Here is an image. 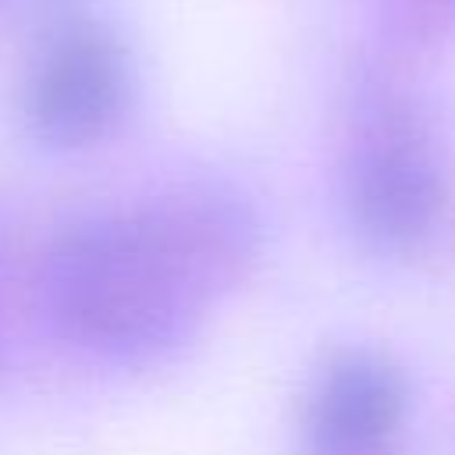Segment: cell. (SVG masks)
<instances>
[{
    "label": "cell",
    "instance_id": "7a4b0ae2",
    "mask_svg": "<svg viewBox=\"0 0 455 455\" xmlns=\"http://www.w3.org/2000/svg\"><path fill=\"white\" fill-rule=\"evenodd\" d=\"M341 185L348 224L387 256L419 252L448 210L441 146L423 114L395 96H380L359 114Z\"/></svg>",
    "mask_w": 455,
    "mask_h": 455
},
{
    "label": "cell",
    "instance_id": "277c9868",
    "mask_svg": "<svg viewBox=\"0 0 455 455\" xmlns=\"http://www.w3.org/2000/svg\"><path fill=\"white\" fill-rule=\"evenodd\" d=\"M409 387L377 352L338 355L313 387L306 430L320 455H377L405 419Z\"/></svg>",
    "mask_w": 455,
    "mask_h": 455
},
{
    "label": "cell",
    "instance_id": "3957f363",
    "mask_svg": "<svg viewBox=\"0 0 455 455\" xmlns=\"http://www.w3.org/2000/svg\"><path fill=\"white\" fill-rule=\"evenodd\" d=\"M132 64L121 39L89 18L64 21L39 46L25 78V124L50 149H89L124 117Z\"/></svg>",
    "mask_w": 455,
    "mask_h": 455
},
{
    "label": "cell",
    "instance_id": "6da1fadb",
    "mask_svg": "<svg viewBox=\"0 0 455 455\" xmlns=\"http://www.w3.org/2000/svg\"><path fill=\"white\" fill-rule=\"evenodd\" d=\"M259 252L256 213L220 185H185L53 238L39 299L78 352L114 363L181 345Z\"/></svg>",
    "mask_w": 455,
    "mask_h": 455
}]
</instances>
